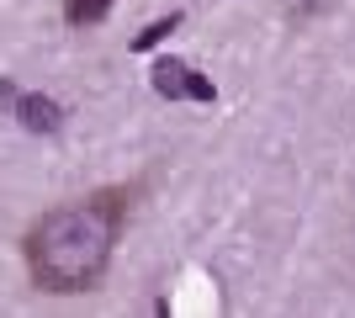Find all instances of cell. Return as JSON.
Segmentation results:
<instances>
[{
	"mask_svg": "<svg viewBox=\"0 0 355 318\" xmlns=\"http://www.w3.org/2000/svg\"><path fill=\"white\" fill-rule=\"evenodd\" d=\"M122 218H128V202L122 191H101L90 202H69V207L43 212L37 223L27 228V271L43 292H96L101 287L106 265H112V244L122 233Z\"/></svg>",
	"mask_w": 355,
	"mask_h": 318,
	"instance_id": "6da1fadb",
	"label": "cell"
},
{
	"mask_svg": "<svg viewBox=\"0 0 355 318\" xmlns=\"http://www.w3.org/2000/svg\"><path fill=\"white\" fill-rule=\"evenodd\" d=\"M154 91H159L164 101H218V85H212L207 75H196L191 64H180V59L154 64Z\"/></svg>",
	"mask_w": 355,
	"mask_h": 318,
	"instance_id": "7a4b0ae2",
	"label": "cell"
},
{
	"mask_svg": "<svg viewBox=\"0 0 355 318\" xmlns=\"http://www.w3.org/2000/svg\"><path fill=\"white\" fill-rule=\"evenodd\" d=\"M11 112L21 117V127H27V133H59V122H64L59 106L48 101V96H21V91H16Z\"/></svg>",
	"mask_w": 355,
	"mask_h": 318,
	"instance_id": "3957f363",
	"label": "cell"
},
{
	"mask_svg": "<svg viewBox=\"0 0 355 318\" xmlns=\"http://www.w3.org/2000/svg\"><path fill=\"white\" fill-rule=\"evenodd\" d=\"M112 6L117 0H64V21L69 27H96V21L112 16Z\"/></svg>",
	"mask_w": 355,
	"mask_h": 318,
	"instance_id": "277c9868",
	"label": "cell"
},
{
	"mask_svg": "<svg viewBox=\"0 0 355 318\" xmlns=\"http://www.w3.org/2000/svg\"><path fill=\"white\" fill-rule=\"evenodd\" d=\"M175 27H180V11L159 16V21H148V27H144V32H138V37H133V48H138V53H144V48L164 43V37H170V32H175Z\"/></svg>",
	"mask_w": 355,
	"mask_h": 318,
	"instance_id": "5b68a950",
	"label": "cell"
},
{
	"mask_svg": "<svg viewBox=\"0 0 355 318\" xmlns=\"http://www.w3.org/2000/svg\"><path fill=\"white\" fill-rule=\"evenodd\" d=\"M329 0H286V11H297V16H313V11H324Z\"/></svg>",
	"mask_w": 355,
	"mask_h": 318,
	"instance_id": "8992f818",
	"label": "cell"
}]
</instances>
